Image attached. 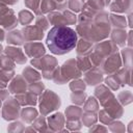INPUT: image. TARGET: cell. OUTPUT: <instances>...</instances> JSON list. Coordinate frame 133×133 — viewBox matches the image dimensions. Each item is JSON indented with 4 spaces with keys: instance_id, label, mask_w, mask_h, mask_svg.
Returning a JSON list of instances; mask_svg holds the SVG:
<instances>
[{
    "instance_id": "cell-1",
    "label": "cell",
    "mask_w": 133,
    "mask_h": 133,
    "mask_svg": "<svg viewBox=\"0 0 133 133\" xmlns=\"http://www.w3.org/2000/svg\"><path fill=\"white\" fill-rule=\"evenodd\" d=\"M110 28L109 15L106 11L100 10L90 21L79 22L76 27V32L82 38L94 44L106 39L110 34Z\"/></svg>"
},
{
    "instance_id": "cell-2",
    "label": "cell",
    "mask_w": 133,
    "mask_h": 133,
    "mask_svg": "<svg viewBox=\"0 0 133 133\" xmlns=\"http://www.w3.org/2000/svg\"><path fill=\"white\" fill-rule=\"evenodd\" d=\"M76 30L68 26H53L48 32L46 44L55 55H64L71 52L77 44Z\"/></svg>"
},
{
    "instance_id": "cell-3",
    "label": "cell",
    "mask_w": 133,
    "mask_h": 133,
    "mask_svg": "<svg viewBox=\"0 0 133 133\" xmlns=\"http://www.w3.org/2000/svg\"><path fill=\"white\" fill-rule=\"evenodd\" d=\"M81 76H82V72L77 66L76 59L71 58V59L66 60L61 66L56 68V70L53 74L52 80L54 81V83L61 85V84H65L68 82H70L73 79L80 78Z\"/></svg>"
},
{
    "instance_id": "cell-4",
    "label": "cell",
    "mask_w": 133,
    "mask_h": 133,
    "mask_svg": "<svg viewBox=\"0 0 133 133\" xmlns=\"http://www.w3.org/2000/svg\"><path fill=\"white\" fill-rule=\"evenodd\" d=\"M38 105L42 115L46 116L52 111L58 109L61 105V100L53 90L45 89L38 96Z\"/></svg>"
},
{
    "instance_id": "cell-5",
    "label": "cell",
    "mask_w": 133,
    "mask_h": 133,
    "mask_svg": "<svg viewBox=\"0 0 133 133\" xmlns=\"http://www.w3.org/2000/svg\"><path fill=\"white\" fill-rule=\"evenodd\" d=\"M31 65L42 71V77H44L47 80H52L53 74L56 68L58 66V62L55 57L50 55H44L38 58H32Z\"/></svg>"
},
{
    "instance_id": "cell-6",
    "label": "cell",
    "mask_w": 133,
    "mask_h": 133,
    "mask_svg": "<svg viewBox=\"0 0 133 133\" xmlns=\"http://www.w3.org/2000/svg\"><path fill=\"white\" fill-rule=\"evenodd\" d=\"M21 114V105L16 98L8 97L4 103L1 110L2 118L5 121H16L20 117Z\"/></svg>"
},
{
    "instance_id": "cell-7",
    "label": "cell",
    "mask_w": 133,
    "mask_h": 133,
    "mask_svg": "<svg viewBox=\"0 0 133 133\" xmlns=\"http://www.w3.org/2000/svg\"><path fill=\"white\" fill-rule=\"evenodd\" d=\"M19 24L18 17L15 15V11L8 6L0 5V27L4 30H12Z\"/></svg>"
},
{
    "instance_id": "cell-8",
    "label": "cell",
    "mask_w": 133,
    "mask_h": 133,
    "mask_svg": "<svg viewBox=\"0 0 133 133\" xmlns=\"http://www.w3.org/2000/svg\"><path fill=\"white\" fill-rule=\"evenodd\" d=\"M122 64H123V62H122L121 54L118 52H114L111 55H109L108 57H106L99 68L101 69L103 74L112 75L121 69Z\"/></svg>"
},
{
    "instance_id": "cell-9",
    "label": "cell",
    "mask_w": 133,
    "mask_h": 133,
    "mask_svg": "<svg viewBox=\"0 0 133 133\" xmlns=\"http://www.w3.org/2000/svg\"><path fill=\"white\" fill-rule=\"evenodd\" d=\"M117 46L112 41H103L96 44V46L92 48V51L97 53L102 59H105L109 55H111L114 52H117Z\"/></svg>"
},
{
    "instance_id": "cell-10",
    "label": "cell",
    "mask_w": 133,
    "mask_h": 133,
    "mask_svg": "<svg viewBox=\"0 0 133 133\" xmlns=\"http://www.w3.org/2000/svg\"><path fill=\"white\" fill-rule=\"evenodd\" d=\"M7 89L9 94L19 95L28 90V82L22 75H15V77L10 80L7 85Z\"/></svg>"
},
{
    "instance_id": "cell-11",
    "label": "cell",
    "mask_w": 133,
    "mask_h": 133,
    "mask_svg": "<svg viewBox=\"0 0 133 133\" xmlns=\"http://www.w3.org/2000/svg\"><path fill=\"white\" fill-rule=\"evenodd\" d=\"M24 52L30 58H38L46 54V49L41 42H27L24 44Z\"/></svg>"
},
{
    "instance_id": "cell-12",
    "label": "cell",
    "mask_w": 133,
    "mask_h": 133,
    "mask_svg": "<svg viewBox=\"0 0 133 133\" xmlns=\"http://www.w3.org/2000/svg\"><path fill=\"white\" fill-rule=\"evenodd\" d=\"M25 42H39L44 37V31L36 25H27L24 26L21 30Z\"/></svg>"
},
{
    "instance_id": "cell-13",
    "label": "cell",
    "mask_w": 133,
    "mask_h": 133,
    "mask_svg": "<svg viewBox=\"0 0 133 133\" xmlns=\"http://www.w3.org/2000/svg\"><path fill=\"white\" fill-rule=\"evenodd\" d=\"M95 97L102 107H104L107 103H109L111 100H113L115 98L113 92L111 91V89L108 88L106 85H103V84H100L99 86L96 87Z\"/></svg>"
},
{
    "instance_id": "cell-14",
    "label": "cell",
    "mask_w": 133,
    "mask_h": 133,
    "mask_svg": "<svg viewBox=\"0 0 133 133\" xmlns=\"http://www.w3.org/2000/svg\"><path fill=\"white\" fill-rule=\"evenodd\" d=\"M104 80L103 78V72L101 71L100 68H92L86 72H84V82L87 85L90 86H95L100 84L102 81Z\"/></svg>"
},
{
    "instance_id": "cell-15",
    "label": "cell",
    "mask_w": 133,
    "mask_h": 133,
    "mask_svg": "<svg viewBox=\"0 0 133 133\" xmlns=\"http://www.w3.org/2000/svg\"><path fill=\"white\" fill-rule=\"evenodd\" d=\"M4 54H6L8 57H10L16 63L18 64H24L27 61V57L25 55L24 50H22L19 47L14 46H7L4 50Z\"/></svg>"
},
{
    "instance_id": "cell-16",
    "label": "cell",
    "mask_w": 133,
    "mask_h": 133,
    "mask_svg": "<svg viewBox=\"0 0 133 133\" xmlns=\"http://www.w3.org/2000/svg\"><path fill=\"white\" fill-rule=\"evenodd\" d=\"M109 9L112 12L130 14L132 11V0H115L109 3Z\"/></svg>"
},
{
    "instance_id": "cell-17",
    "label": "cell",
    "mask_w": 133,
    "mask_h": 133,
    "mask_svg": "<svg viewBox=\"0 0 133 133\" xmlns=\"http://www.w3.org/2000/svg\"><path fill=\"white\" fill-rule=\"evenodd\" d=\"M65 118L61 112H56L48 117V127L50 131L57 132L61 131L64 127Z\"/></svg>"
},
{
    "instance_id": "cell-18",
    "label": "cell",
    "mask_w": 133,
    "mask_h": 133,
    "mask_svg": "<svg viewBox=\"0 0 133 133\" xmlns=\"http://www.w3.org/2000/svg\"><path fill=\"white\" fill-rule=\"evenodd\" d=\"M104 110L113 118V119H117L119 118L123 113H124V108L123 106L119 104V102L114 98L113 100H111L109 103H107L104 107Z\"/></svg>"
},
{
    "instance_id": "cell-19",
    "label": "cell",
    "mask_w": 133,
    "mask_h": 133,
    "mask_svg": "<svg viewBox=\"0 0 133 133\" xmlns=\"http://www.w3.org/2000/svg\"><path fill=\"white\" fill-rule=\"evenodd\" d=\"M15 98L21 106H35L37 104V96L28 90L23 94L16 95Z\"/></svg>"
},
{
    "instance_id": "cell-20",
    "label": "cell",
    "mask_w": 133,
    "mask_h": 133,
    "mask_svg": "<svg viewBox=\"0 0 133 133\" xmlns=\"http://www.w3.org/2000/svg\"><path fill=\"white\" fill-rule=\"evenodd\" d=\"M110 38L117 47H124L127 43V32L122 28H114L110 31Z\"/></svg>"
},
{
    "instance_id": "cell-21",
    "label": "cell",
    "mask_w": 133,
    "mask_h": 133,
    "mask_svg": "<svg viewBox=\"0 0 133 133\" xmlns=\"http://www.w3.org/2000/svg\"><path fill=\"white\" fill-rule=\"evenodd\" d=\"M6 43L8 45H14V46H22L25 44V38L23 36V33L21 30H10L8 33L5 35Z\"/></svg>"
},
{
    "instance_id": "cell-22",
    "label": "cell",
    "mask_w": 133,
    "mask_h": 133,
    "mask_svg": "<svg viewBox=\"0 0 133 133\" xmlns=\"http://www.w3.org/2000/svg\"><path fill=\"white\" fill-rule=\"evenodd\" d=\"M47 19L50 25L53 26H68V22L62 11H50L47 14Z\"/></svg>"
},
{
    "instance_id": "cell-23",
    "label": "cell",
    "mask_w": 133,
    "mask_h": 133,
    "mask_svg": "<svg viewBox=\"0 0 133 133\" xmlns=\"http://www.w3.org/2000/svg\"><path fill=\"white\" fill-rule=\"evenodd\" d=\"M37 110L35 108H33V106H25V108H23L21 110V114L20 117L22 118V121L26 124H31L36 117H37Z\"/></svg>"
},
{
    "instance_id": "cell-24",
    "label": "cell",
    "mask_w": 133,
    "mask_h": 133,
    "mask_svg": "<svg viewBox=\"0 0 133 133\" xmlns=\"http://www.w3.org/2000/svg\"><path fill=\"white\" fill-rule=\"evenodd\" d=\"M75 48H76L77 55H88L92 51L94 45H92L91 42L81 37L79 41H77V44H76Z\"/></svg>"
},
{
    "instance_id": "cell-25",
    "label": "cell",
    "mask_w": 133,
    "mask_h": 133,
    "mask_svg": "<svg viewBox=\"0 0 133 133\" xmlns=\"http://www.w3.org/2000/svg\"><path fill=\"white\" fill-rule=\"evenodd\" d=\"M22 76L25 78V80L28 82V84L32 83V82L39 81L42 79V74H39L32 66H26L22 72Z\"/></svg>"
},
{
    "instance_id": "cell-26",
    "label": "cell",
    "mask_w": 133,
    "mask_h": 133,
    "mask_svg": "<svg viewBox=\"0 0 133 133\" xmlns=\"http://www.w3.org/2000/svg\"><path fill=\"white\" fill-rule=\"evenodd\" d=\"M82 113H83V109L80 108L78 105H71L65 109L66 121H78L81 118Z\"/></svg>"
},
{
    "instance_id": "cell-27",
    "label": "cell",
    "mask_w": 133,
    "mask_h": 133,
    "mask_svg": "<svg viewBox=\"0 0 133 133\" xmlns=\"http://www.w3.org/2000/svg\"><path fill=\"white\" fill-rule=\"evenodd\" d=\"M115 76L117 77L118 81L121 82V85L122 87L125 86V85H129L131 86V69H127V68H124V69H119L116 73H114Z\"/></svg>"
},
{
    "instance_id": "cell-28",
    "label": "cell",
    "mask_w": 133,
    "mask_h": 133,
    "mask_svg": "<svg viewBox=\"0 0 133 133\" xmlns=\"http://www.w3.org/2000/svg\"><path fill=\"white\" fill-rule=\"evenodd\" d=\"M76 63L81 72H86V71L95 68L89 58V54L88 55H78L76 58Z\"/></svg>"
},
{
    "instance_id": "cell-29",
    "label": "cell",
    "mask_w": 133,
    "mask_h": 133,
    "mask_svg": "<svg viewBox=\"0 0 133 133\" xmlns=\"http://www.w3.org/2000/svg\"><path fill=\"white\" fill-rule=\"evenodd\" d=\"M16 73L14 70H4L0 69V87L6 88L10 80L15 77Z\"/></svg>"
},
{
    "instance_id": "cell-30",
    "label": "cell",
    "mask_w": 133,
    "mask_h": 133,
    "mask_svg": "<svg viewBox=\"0 0 133 133\" xmlns=\"http://www.w3.org/2000/svg\"><path fill=\"white\" fill-rule=\"evenodd\" d=\"M100 108V104L98 102V100L96 99V97H88L86 98L84 104H83V111H87V112H98Z\"/></svg>"
},
{
    "instance_id": "cell-31",
    "label": "cell",
    "mask_w": 133,
    "mask_h": 133,
    "mask_svg": "<svg viewBox=\"0 0 133 133\" xmlns=\"http://www.w3.org/2000/svg\"><path fill=\"white\" fill-rule=\"evenodd\" d=\"M109 22L111 26H114L115 28H122L125 29L127 26L126 18L124 16H119L116 14H110L109 15Z\"/></svg>"
},
{
    "instance_id": "cell-32",
    "label": "cell",
    "mask_w": 133,
    "mask_h": 133,
    "mask_svg": "<svg viewBox=\"0 0 133 133\" xmlns=\"http://www.w3.org/2000/svg\"><path fill=\"white\" fill-rule=\"evenodd\" d=\"M34 19V16L31 11L27 10V9H22L19 11L18 14V21L21 25L23 26H27L29 25Z\"/></svg>"
},
{
    "instance_id": "cell-33",
    "label": "cell",
    "mask_w": 133,
    "mask_h": 133,
    "mask_svg": "<svg viewBox=\"0 0 133 133\" xmlns=\"http://www.w3.org/2000/svg\"><path fill=\"white\" fill-rule=\"evenodd\" d=\"M98 121V115L96 114V112H87L84 111L81 115V123L82 125L86 126V127H90L92 125H95Z\"/></svg>"
},
{
    "instance_id": "cell-34",
    "label": "cell",
    "mask_w": 133,
    "mask_h": 133,
    "mask_svg": "<svg viewBox=\"0 0 133 133\" xmlns=\"http://www.w3.org/2000/svg\"><path fill=\"white\" fill-rule=\"evenodd\" d=\"M121 57L122 58V62L124 63L125 68L127 69H131L132 68V49L131 48H124L121 52Z\"/></svg>"
},
{
    "instance_id": "cell-35",
    "label": "cell",
    "mask_w": 133,
    "mask_h": 133,
    "mask_svg": "<svg viewBox=\"0 0 133 133\" xmlns=\"http://www.w3.org/2000/svg\"><path fill=\"white\" fill-rule=\"evenodd\" d=\"M105 84L108 88H110L111 90H117L119 87H122L121 85V82L118 81L117 77L115 76V74H112V75H108L106 78H105Z\"/></svg>"
},
{
    "instance_id": "cell-36",
    "label": "cell",
    "mask_w": 133,
    "mask_h": 133,
    "mask_svg": "<svg viewBox=\"0 0 133 133\" xmlns=\"http://www.w3.org/2000/svg\"><path fill=\"white\" fill-rule=\"evenodd\" d=\"M85 88H86V83L84 82V80L77 78V79L71 80V82H70V89L72 90V92L84 91Z\"/></svg>"
},
{
    "instance_id": "cell-37",
    "label": "cell",
    "mask_w": 133,
    "mask_h": 133,
    "mask_svg": "<svg viewBox=\"0 0 133 133\" xmlns=\"http://www.w3.org/2000/svg\"><path fill=\"white\" fill-rule=\"evenodd\" d=\"M16 62L8 57L6 54H0V69L4 70H15Z\"/></svg>"
},
{
    "instance_id": "cell-38",
    "label": "cell",
    "mask_w": 133,
    "mask_h": 133,
    "mask_svg": "<svg viewBox=\"0 0 133 133\" xmlns=\"http://www.w3.org/2000/svg\"><path fill=\"white\" fill-rule=\"evenodd\" d=\"M31 124H32V127L35 129V131H50L44 115L37 116Z\"/></svg>"
},
{
    "instance_id": "cell-39",
    "label": "cell",
    "mask_w": 133,
    "mask_h": 133,
    "mask_svg": "<svg viewBox=\"0 0 133 133\" xmlns=\"http://www.w3.org/2000/svg\"><path fill=\"white\" fill-rule=\"evenodd\" d=\"M85 4V0H68V8L73 12H81Z\"/></svg>"
},
{
    "instance_id": "cell-40",
    "label": "cell",
    "mask_w": 133,
    "mask_h": 133,
    "mask_svg": "<svg viewBox=\"0 0 133 133\" xmlns=\"http://www.w3.org/2000/svg\"><path fill=\"white\" fill-rule=\"evenodd\" d=\"M132 100H133V95L130 90H124L117 95V101L122 106L129 105L132 102Z\"/></svg>"
},
{
    "instance_id": "cell-41",
    "label": "cell",
    "mask_w": 133,
    "mask_h": 133,
    "mask_svg": "<svg viewBox=\"0 0 133 133\" xmlns=\"http://www.w3.org/2000/svg\"><path fill=\"white\" fill-rule=\"evenodd\" d=\"M44 90H45V84L41 80L28 84V91H30L36 96H39Z\"/></svg>"
},
{
    "instance_id": "cell-42",
    "label": "cell",
    "mask_w": 133,
    "mask_h": 133,
    "mask_svg": "<svg viewBox=\"0 0 133 133\" xmlns=\"http://www.w3.org/2000/svg\"><path fill=\"white\" fill-rule=\"evenodd\" d=\"M87 96L84 91H79V92H72L71 94V101L78 106H81L84 104Z\"/></svg>"
},
{
    "instance_id": "cell-43",
    "label": "cell",
    "mask_w": 133,
    "mask_h": 133,
    "mask_svg": "<svg viewBox=\"0 0 133 133\" xmlns=\"http://www.w3.org/2000/svg\"><path fill=\"white\" fill-rule=\"evenodd\" d=\"M41 1L42 0H25L24 3H25V6L31 10H33V12L38 16V15H42V11H41Z\"/></svg>"
},
{
    "instance_id": "cell-44",
    "label": "cell",
    "mask_w": 133,
    "mask_h": 133,
    "mask_svg": "<svg viewBox=\"0 0 133 133\" xmlns=\"http://www.w3.org/2000/svg\"><path fill=\"white\" fill-rule=\"evenodd\" d=\"M35 25H36L37 27H39L43 31L48 30V29H49V27H50V23H49V21H48L47 17H46V16H44L43 14H42V15L36 16V18H35Z\"/></svg>"
},
{
    "instance_id": "cell-45",
    "label": "cell",
    "mask_w": 133,
    "mask_h": 133,
    "mask_svg": "<svg viewBox=\"0 0 133 133\" xmlns=\"http://www.w3.org/2000/svg\"><path fill=\"white\" fill-rule=\"evenodd\" d=\"M109 130L112 132H125L126 131V127L123 123L121 122H116V121H112L109 125Z\"/></svg>"
},
{
    "instance_id": "cell-46",
    "label": "cell",
    "mask_w": 133,
    "mask_h": 133,
    "mask_svg": "<svg viewBox=\"0 0 133 133\" xmlns=\"http://www.w3.org/2000/svg\"><path fill=\"white\" fill-rule=\"evenodd\" d=\"M99 113H98V118L100 119V122L103 124V125H109L112 121H113V118L104 110V109H102V110H100V111H98Z\"/></svg>"
},
{
    "instance_id": "cell-47",
    "label": "cell",
    "mask_w": 133,
    "mask_h": 133,
    "mask_svg": "<svg viewBox=\"0 0 133 133\" xmlns=\"http://www.w3.org/2000/svg\"><path fill=\"white\" fill-rule=\"evenodd\" d=\"M62 12H63L69 25H75L77 23V16L75 15V12L71 11L70 9H64V10H62Z\"/></svg>"
},
{
    "instance_id": "cell-48",
    "label": "cell",
    "mask_w": 133,
    "mask_h": 133,
    "mask_svg": "<svg viewBox=\"0 0 133 133\" xmlns=\"http://www.w3.org/2000/svg\"><path fill=\"white\" fill-rule=\"evenodd\" d=\"M64 126H66L69 131H78V130L81 129L82 123L80 122V119H78V121H66Z\"/></svg>"
},
{
    "instance_id": "cell-49",
    "label": "cell",
    "mask_w": 133,
    "mask_h": 133,
    "mask_svg": "<svg viewBox=\"0 0 133 133\" xmlns=\"http://www.w3.org/2000/svg\"><path fill=\"white\" fill-rule=\"evenodd\" d=\"M24 129L25 127L21 122H14L7 127V131L9 132H23Z\"/></svg>"
},
{
    "instance_id": "cell-50",
    "label": "cell",
    "mask_w": 133,
    "mask_h": 133,
    "mask_svg": "<svg viewBox=\"0 0 133 133\" xmlns=\"http://www.w3.org/2000/svg\"><path fill=\"white\" fill-rule=\"evenodd\" d=\"M9 97V91L6 88L0 87V100L1 101H5L7 98Z\"/></svg>"
},
{
    "instance_id": "cell-51",
    "label": "cell",
    "mask_w": 133,
    "mask_h": 133,
    "mask_svg": "<svg viewBox=\"0 0 133 133\" xmlns=\"http://www.w3.org/2000/svg\"><path fill=\"white\" fill-rule=\"evenodd\" d=\"M92 126H94V127H91V128L89 129L90 132H91V131H104V132H106V131L108 130V129H107L106 127H104L103 125L100 126V125H96V124H95V125H92Z\"/></svg>"
},
{
    "instance_id": "cell-52",
    "label": "cell",
    "mask_w": 133,
    "mask_h": 133,
    "mask_svg": "<svg viewBox=\"0 0 133 133\" xmlns=\"http://www.w3.org/2000/svg\"><path fill=\"white\" fill-rule=\"evenodd\" d=\"M19 0H0V5H5V6H8V5H14L18 2Z\"/></svg>"
},
{
    "instance_id": "cell-53",
    "label": "cell",
    "mask_w": 133,
    "mask_h": 133,
    "mask_svg": "<svg viewBox=\"0 0 133 133\" xmlns=\"http://www.w3.org/2000/svg\"><path fill=\"white\" fill-rule=\"evenodd\" d=\"M127 37H128V46L129 48H132V30L127 32Z\"/></svg>"
},
{
    "instance_id": "cell-54",
    "label": "cell",
    "mask_w": 133,
    "mask_h": 133,
    "mask_svg": "<svg viewBox=\"0 0 133 133\" xmlns=\"http://www.w3.org/2000/svg\"><path fill=\"white\" fill-rule=\"evenodd\" d=\"M5 39V30L3 28H0V42H3Z\"/></svg>"
},
{
    "instance_id": "cell-55",
    "label": "cell",
    "mask_w": 133,
    "mask_h": 133,
    "mask_svg": "<svg viewBox=\"0 0 133 133\" xmlns=\"http://www.w3.org/2000/svg\"><path fill=\"white\" fill-rule=\"evenodd\" d=\"M128 19H129V24H128V26H129L130 28H132V20H131V19H132V14H131V12L128 15Z\"/></svg>"
},
{
    "instance_id": "cell-56",
    "label": "cell",
    "mask_w": 133,
    "mask_h": 133,
    "mask_svg": "<svg viewBox=\"0 0 133 133\" xmlns=\"http://www.w3.org/2000/svg\"><path fill=\"white\" fill-rule=\"evenodd\" d=\"M103 1H104V3H105V5H106V6H108V5H109V3L111 2V0H103Z\"/></svg>"
},
{
    "instance_id": "cell-57",
    "label": "cell",
    "mask_w": 133,
    "mask_h": 133,
    "mask_svg": "<svg viewBox=\"0 0 133 133\" xmlns=\"http://www.w3.org/2000/svg\"><path fill=\"white\" fill-rule=\"evenodd\" d=\"M131 127H132V122L129 124V130H128L129 132H132V129H131Z\"/></svg>"
},
{
    "instance_id": "cell-58",
    "label": "cell",
    "mask_w": 133,
    "mask_h": 133,
    "mask_svg": "<svg viewBox=\"0 0 133 133\" xmlns=\"http://www.w3.org/2000/svg\"><path fill=\"white\" fill-rule=\"evenodd\" d=\"M3 50H4V49H3V46H2V45H1V43H0V54L3 52Z\"/></svg>"
},
{
    "instance_id": "cell-59",
    "label": "cell",
    "mask_w": 133,
    "mask_h": 133,
    "mask_svg": "<svg viewBox=\"0 0 133 133\" xmlns=\"http://www.w3.org/2000/svg\"><path fill=\"white\" fill-rule=\"evenodd\" d=\"M55 1H56V2H59V3H60V2H65V1H68V0H55Z\"/></svg>"
},
{
    "instance_id": "cell-60",
    "label": "cell",
    "mask_w": 133,
    "mask_h": 133,
    "mask_svg": "<svg viewBox=\"0 0 133 133\" xmlns=\"http://www.w3.org/2000/svg\"><path fill=\"white\" fill-rule=\"evenodd\" d=\"M1 105H2V101L0 100V108H1Z\"/></svg>"
}]
</instances>
